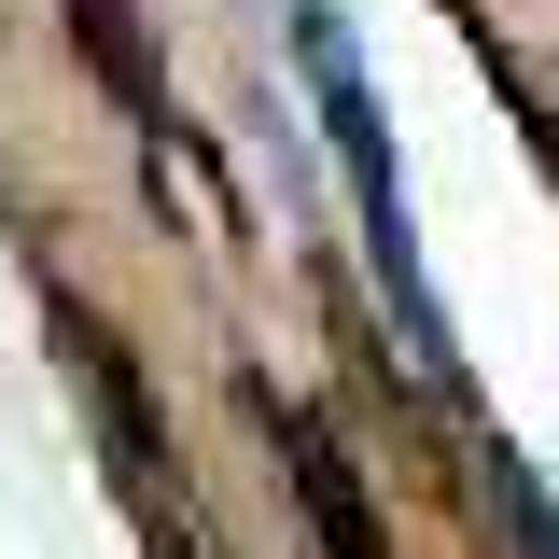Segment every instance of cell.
I'll return each mask as SVG.
<instances>
[{
  "label": "cell",
  "instance_id": "cell-1",
  "mask_svg": "<svg viewBox=\"0 0 559 559\" xmlns=\"http://www.w3.org/2000/svg\"><path fill=\"white\" fill-rule=\"evenodd\" d=\"M294 14V57H308V98H322V154H336L349 210H364V266L392 294V322H406L419 378H448L462 392V349H448V308H433V280H419V210H406V168H392V127H378V84L349 57V14L336 0H280Z\"/></svg>",
  "mask_w": 559,
  "mask_h": 559
}]
</instances>
